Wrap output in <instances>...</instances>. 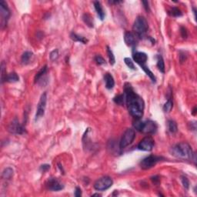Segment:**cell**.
Here are the masks:
<instances>
[{
    "label": "cell",
    "mask_w": 197,
    "mask_h": 197,
    "mask_svg": "<svg viewBox=\"0 0 197 197\" xmlns=\"http://www.w3.org/2000/svg\"><path fill=\"white\" fill-rule=\"evenodd\" d=\"M124 95L129 112L135 119H141L143 115L145 103L141 96L136 93L131 84L126 83L124 85Z\"/></svg>",
    "instance_id": "6da1fadb"
},
{
    "label": "cell",
    "mask_w": 197,
    "mask_h": 197,
    "mask_svg": "<svg viewBox=\"0 0 197 197\" xmlns=\"http://www.w3.org/2000/svg\"><path fill=\"white\" fill-rule=\"evenodd\" d=\"M169 152L171 155L175 156L176 158L189 160H193L196 163V153L193 152L191 146L187 142L176 144L170 148Z\"/></svg>",
    "instance_id": "7a4b0ae2"
},
{
    "label": "cell",
    "mask_w": 197,
    "mask_h": 197,
    "mask_svg": "<svg viewBox=\"0 0 197 197\" xmlns=\"http://www.w3.org/2000/svg\"><path fill=\"white\" fill-rule=\"evenodd\" d=\"M133 126L137 131L147 134H153L157 131L158 129V126L154 121H143L140 119H136V120L133 122Z\"/></svg>",
    "instance_id": "3957f363"
},
{
    "label": "cell",
    "mask_w": 197,
    "mask_h": 197,
    "mask_svg": "<svg viewBox=\"0 0 197 197\" xmlns=\"http://www.w3.org/2000/svg\"><path fill=\"white\" fill-rule=\"evenodd\" d=\"M149 25L146 19L143 16H138L133 23V30L138 37H142L147 32Z\"/></svg>",
    "instance_id": "277c9868"
},
{
    "label": "cell",
    "mask_w": 197,
    "mask_h": 197,
    "mask_svg": "<svg viewBox=\"0 0 197 197\" xmlns=\"http://www.w3.org/2000/svg\"><path fill=\"white\" fill-rule=\"evenodd\" d=\"M164 160H165V159H164L163 156L150 155V156H147L146 158H144L143 160L140 162L139 166H140V168L142 169L147 170V169H151L153 166H155L157 163Z\"/></svg>",
    "instance_id": "5b68a950"
},
{
    "label": "cell",
    "mask_w": 197,
    "mask_h": 197,
    "mask_svg": "<svg viewBox=\"0 0 197 197\" xmlns=\"http://www.w3.org/2000/svg\"><path fill=\"white\" fill-rule=\"evenodd\" d=\"M135 137V130L131 128L127 129V130L125 131V133H123L122 139H121L120 143H119V147H120V149H124L126 146H128L129 145H130V144L133 142Z\"/></svg>",
    "instance_id": "8992f818"
},
{
    "label": "cell",
    "mask_w": 197,
    "mask_h": 197,
    "mask_svg": "<svg viewBox=\"0 0 197 197\" xmlns=\"http://www.w3.org/2000/svg\"><path fill=\"white\" fill-rule=\"evenodd\" d=\"M112 183L113 181L112 178L109 176H103L96 180L94 183V188L98 191H105L112 187Z\"/></svg>",
    "instance_id": "52a82bcc"
},
{
    "label": "cell",
    "mask_w": 197,
    "mask_h": 197,
    "mask_svg": "<svg viewBox=\"0 0 197 197\" xmlns=\"http://www.w3.org/2000/svg\"><path fill=\"white\" fill-rule=\"evenodd\" d=\"M0 14H1V18H2L1 25H2V28H3L7 25L8 20H9L11 15L10 10L8 7L7 3L3 0L0 1Z\"/></svg>",
    "instance_id": "ba28073f"
},
{
    "label": "cell",
    "mask_w": 197,
    "mask_h": 197,
    "mask_svg": "<svg viewBox=\"0 0 197 197\" xmlns=\"http://www.w3.org/2000/svg\"><path fill=\"white\" fill-rule=\"evenodd\" d=\"M46 103H47V93L44 92L42 94L40 100H39V103L37 105V109H36V113L35 120L37 121L40 118H42L45 114V110L46 107Z\"/></svg>",
    "instance_id": "9c48e42d"
},
{
    "label": "cell",
    "mask_w": 197,
    "mask_h": 197,
    "mask_svg": "<svg viewBox=\"0 0 197 197\" xmlns=\"http://www.w3.org/2000/svg\"><path fill=\"white\" fill-rule=\"evenodd\" d=\"M8 131L16 135H22L25 132V127L19 123L17 119H14L8 126Z\"/></svg>",
    "instance_id": "30bf717a"
},
{
    "label": "cell",
    "mask_w": 197,
    "mask_h": 197,
    "mask_svg": "<svg viewBox=\"0 0 197 197\" xmlns=\"http://www.w3.org/2000/svg\"><path fill=\"white\" fill-rule=\"evenodd\" d=\"M154 139L151 136H146L138 144V149L142 151H151L154 146Z\"/></svg>",
    "instance_id": "8fae6325"
},
{
    "label": "cell",
    "mask_w": 197,
    "mask_h": 197,
    "mask_svg": "<svg viewBox=\"0 0 197 197\" xmlns=\"http://www.w3.org/2000/svg\"><path fill=\"white\" fill-rule=\"evenodd\" d=\"M46 187L51 191H60L64 188V185L56 178H49L46 183Z\"/></svg>",
    "instance_id": "7c38bea8"
},
{
    "label": "cell",
    "mask_w": 197,
    "mask_h": 197,
    "mask_svg": "<svg viewBox=\"0 0 197 197\" xmlns=\"http://www.w3.org/2000/svg\"><path fill=\"white\" fill-rule=\"evenodd\" d=\"M139 37L134 32H127L125 33L124 41L128 46H135L138 43Z\"/></svg>",
    "instance_id": "4fadbf2b"
},
{
    "label": "cell",
    "mask_w": 197,
    "mask_h": 197,
    "mask_svg": "<svg viewBox=\"0 0 197 197\" xmlns=\"http://www.w3.org/2000/svg\"><path fill=\"white\" fill-rule=\"evenodd\" d=\"M133 60L136 62L139 66H142L146 63L148 60V55L142 52H137L133 55Z\"/></svg>",
    "instance_id": "5bb4252c"
},
{
    "label": "cell",
    "mask_w": 197,
    "mask_h": 197,
    "mask_svg": "<svg viewBox=\"0 0 197 197\" xmlns=\"http://www.w3.org/2000/svg\"><path fill=\"white\" fill-rule=\"evenodd\" d=\"M46 73H47V66H45L36 73L35 79H34L35 83L39 82L40 81H42V79H47L46 77Z\"/></svg>",
    "instance_id": "9a60e30c"
},
{
    "label": "cell",
    "mask_w": 197,
    "mask_h": 197,
    "mask_svg": "<svg viewBox=\"0 0 197 197\" xmlns=\"http://www.w3.org/2000/svg\"><path fill=\"white\" fill-rule=\"evenodd\" d=\"M104 80L106 82V87L108 89H112L115 85V81L112 76L110 73H106L104 76Z\"/></svg>",
    "instance_id": "2e32d148"
},
{
    "label": "cell",
    "mask_w": 197,
    "mask_h": 197,
    "mask_svg": "<svg viewBox=\"0 0 197 197\" xmlns=\"http://www.w3.org/2000/svg\"><path fill=\"white\" fill-rule=\"evenodd\" d=\"M94 4V7L95 9H96V13H97L98 16H99V18L100 19V20H103L104 18H105V13H104V10L103 9V6H102L101 3L99 1H95L93 2Z\"/></svg>",
    "instance_id": "e0dca14e"
},
{
    "label": "cell",
    "mask_w": 197,
    "mask_h": 197,
    "mask_svg": "<svg viewBox=\"0 0 197 197\" xmlns=\"http://www.w3.org/2000/svg\"><path fill=\"white\" fill-rule=\"evenodd\" d=\"M33 57V53L32 52L26 51L22 54L21 57V62L23 65H27L30 62L31 59Z\"/></svg>",
    "instance_id": "ac0fdd59"
},
{
    "label": "cell",
    "mask_w": 197,
    "mask_h": 197,
    "mask_svg": "<svg viewBox=\"0 0 197 197\" xmlns=\"http://www.w3.org/2000/svg\"><path fill=\"white\" fill-rule=\"evenodd\" d=\"M70 38L73 39V41L79 42V43H83V44H86V43L89 42V40H88L86 38L83 37V36H79V35L74 33V32H72L71 35H70Z\"/></svg>",
    "instance_id": "d6986e66"
},
{
    "label": "cell",
    "mask_w": 197,
    "mask_h": 197,
    "mask_svg": "<svg viewBox=\"0 0 197 197\" xmlns=\"http://www.w3.org/2000/svg\"><path fill=\"white\" fill-rule=\"evenodd\" d=\"M19 80V77L16 73H11L9 74H7L6 78H5V82H16Z\"/></svg>",
    "instance_id": "ffe728a7"
},
{
    "label": "cell",
    "mask_w": 197,
    "mask_h": 197,
    "mask_svg": "<svg viewBox=\"0 0 197 197\" xmlns=\"http://www.w3.org/2000/svg\"><path fill=\"white\" fill-rule=\"evenodd\" d=\"M167 126H168V130L171 133H176L178 130L177 124L175 122L174 120H172V119H169L167 122Z\"/></svg>",
    "instance_id": "44dd1931"
},
{
    "label": "cell",
    "mask_w": 197,
    "mask_h": 197,
    "mask_svg": "<svg viewBox=\"0 0 197 197\" xmlns=\"http://www.w3.org/2000/svg\"><path fill=\"white\" fill-rule=\"evenodd\" d=\"M13 176V169L10 167L5 169L2 172V178L4 179H10Z\"/></svg>",
    "instance_id": "7402d4cb"
},
{
    "label": "cell",
    "mask_w": 197,
    "mask_h": 197,
    "mask_svg": "<svg viewBox=\"0 0 197 197\" xmlns=\"http://www.w3.org/2000/svg\"><path fill=\"white\" fill-rule=\"evenodd\" d=\"M168 14L172 17H180L183 16V13L181 10L177 7H172L168 11Z\"/></svg>",
    "instance_id": "603a6c76"
},
{
    "label": "cell",
    "mask_w": 197,
    "mask_h": 197,
    "mask_svg": "<svg viewBox=\"0 0 197 197\" xmlns=\"http://www.w3.org/2000/svg\"><path fill=\"white\" fill-rule=\"evenodd\" d=\"M157 67L161 73H165V64H164L163 58L161 55H158L157 56Z\"/></svg>",
    "instance_id": "cb8c5ba5"
},
{
    "label": "cell",
    "mask_w": 197,
    "mask_h": 197,
    "mask_svg": "<svg viewBox=\"0 0 197 197\" xmlns=\"http://www.w3.org/2000/svg\"><path fill=\"white\" fill-rule=\"evenodd\" d=\"M82 19H83L84 22L86 24V25H88L90 28H93L94 25H93V19H92V16L90 15L85 13L82 16Z\"/></svg>",
    "instance_id": "d4e9b609"
},
{
    "label": "cell",
    "mask_w": 197,
    "mask_h": 197,
    "mask_svg": "<svg viewBox=\"0 0 197 197\" xmlns=\"http://www.w3.org/2000/svg\"><path fill=\"white\" fill-rule=\"evenodd\" d=\"M140 66L142 67V69H143V71L146 73V75H147L151 79V80L153 81V82H156V76H155L154 74L152 73L151 70L149 69V67H147V66H146V64L142 65V66Z\"/></svg>",
    "instance_id": "484cf974"
},
{
    "label": "cell",
    "mask_w": 197,
    "mask_h": 197,
    "mask_svg": "<svg viewBox=\"0 0 197 197\" xmlns=\"http://www.w3.org/2000/svg\"><path fill=\"white\" fill-rule=\"evenodd\" d=\"M113 101L114 103H115V104H117V105H119V106H123L124 105V103H125V95L124 93L123 94H120V95H118V96H115V97L113 98Z\"/></svg>",
    "instance_id": "4316f807"
},
{
    "label": "cell",
    "mask_w": 197,
    "mask_h": 197,
    "mask_svg": "<svg viewBox=\"0 0 197 197\" xmlns=\"http://www.w3.org/2000/svg\"><path fill=\"white\" fill-rule=\"evenodd\" d=\"M172 106H173V103H172V100L171 99H168L166 103L164 104L163 109L164 112H169L172 110Z\"/></svg>",
    "instance_id": "83f0119b"
},
{
    "label": "cell",
    "mask_w": 197,
    "mask_h": 197,
    "mask_svg": "<svg viewBox=\"0 0 197 197\" xmlns=\"http://www.w3.org/2000/svg\"><path fill=\"white\" fill-rule=\"evenodd\" d=\"M106 49H107V54H108L110 64L112 66V65L115 64V56H114V54H113V52H112V51L111 50V49H110L109 46H106Z\"/></svg>",
    "instance_id": "f1b7e54d"
},
{
    "label": "cell",
    "mask_w": 197,
    "mask_h": 197,
    "mask_svg": "<svg viewBox=\"0 0 197 197\" xmlns=\"http://www.w3.org/2000/svg\"><path fill=\"white\" fill-rule=\"evenodd\" d=\"M5 65L3 62H2V64H1V82L3 83L5 82V78H6V71H5Z\"/></svg>",
    "instance_id": "f546056e"
},
{
    "label": "cell",
    "mask_w": 197,
    "mask_h": 197,
    "mask_svg": "<svg viewBox=\"0 0 197 197\" xmlns=\"http://www.w3.org/2000/svg\"><path fill=\"white\" fill-rule=\"evenodd\" d=\"M124 62H125V63H126V66H128L130 69H133V70H136V68L135 67V65H134V63H133V60H132L130 58H128V57H127V58H125Z\"/></svg>",
    "instance_id": "4dcf8cb0"
},
{
    "label": "cell",
    "mask_w": 197,
    "mask_h": 197,
    "mask_svg": "<svg viewBox=\"0 0 197 197\" xmlns=\"http://www.w3.org/2000/svg\"><path fill=\"white\" fill-rule=\"evenodd\" d=\"M181 181L183 183V186L185 189L187 190H188L190 189V181H189L188 178L185 176H181Z\"/></svg>",
    "instance_id": "1f68e13d"
},
{
    "label": "cell",
    "mask_w": 197,
    "mask_h": 197,
    "mask_svg": "<svg viewBox=\"0 0 197 197\" xmlns=\"http://www.w3.org/2000/svg\"><path fill=\"white\" fill-rule=\"evenodd\" d=\"M49 57L52 61L56 60L59 58V51H58V49H54L53 51L51 52Z\"/></svg>",
    "instance_id": "d6a6232c"
},
{
    "label": "cell",
    "mask_w": 197,
    "mask_h": 197,
    "mask_svg": "<svg viewBox=\"0 0 197 197\" xmlns=\"http://www.w3.org/2000/svg\"><path fill=\"white\" fill-rule=\"evenodd\" d=\"M95 61H96V63H97L99 66L106 64V60L103 59V57H102L100 55H96V57H95Z\"/></svg>",
    "instance_id": "836d02e7"
},
{
    "label": "cell",
    "mask_w": 197,
    "mask_h": 197,
    "mask_svg": "<svg viewBox=\"0 0 197 197\" xmlns=\"http://www.w3.org/2000/svg\"><path fill=\"white\" fill-rule=\"evenodd\" d=\"M180 33H181V36L183 39H187V36H188V32H187V29L183 26H182L181 28H180Z\"/></svg>",
    "instance_id": "e575fe53"
},
{
    "label": "cell",
    "mask_w": 197,
    "mask_h": 197,
    "mask_svg": "<svg viewBox=\"0 0 197 197\" xmlns=\"http://www.w3.org/2000/svg\"><path fill=\"white\" fill-rule=\"evenodd\" d=\"M50 169V165L49 164H44L40 166V171L43 172H46V171H48Z\"/></svg>",
    "instance_id": "d590c367"
},
{
    "label": "cell",
    "mask_w": 197,
    "mask_h": 197,
    "mask_svg": "<svg viewBox=\"0 0 197 197\" xmlns=\"http://www.w3.org/2000/svg\"><path fill=\"white\" fill-rule=\"evenodd\" d=\"M82 196V191H81V189L79 187H76V190H75V196L79 197Z\"/></svg>",
    "instance_id": "8d00e7d4"
},
{
    "label": "cell",
    "mask_w": 197,
    "mask_h": 197,
    "mask_svg": "<svg viewBox=\"0 0 197 197\" xmlns=\"http://www.w3.org/2000/svg\"><path fill=\"white\" fill-rule=\"evenodd\" d=\"M142 3L143 4L145 9H146L147 12H149V11H150V8H149V2H148V1H142Z\"/></svg>",
    "instance_id": "74e56055"
},
{
    "label": "cell",
    "mask_w": 197,
    "mask_h": 197,
    "mask_svg": "<svg viewBox=\"0 0 197 197\" xmlns=\"http://www.w3.org/2000/svg\"><path fill=\"white\" fill-rule=\"evenodd\" d=\"M152 180H153V182L154 183H159V182H160L159 176H154V177H152Z\"/></svg>",
    "instance_id": "f35d334b"
},
{
    "label": "cell",
    "mask_w": 197,
    "mask_h": 197,
    "mask_svg": "<svg viewBox=\"0 0 197 197\" xmlns=\"http://www.w3.org/2000/svg\"><path fill=\"white\" fill-rule=\"evenodd\" d=\"M109 2L111 4H118V3H120V2H122V1H109Z\"/></svg>",
    "instance_id": "ab89813d"
},
{
    "label": "cell",
    "mask_w": 197,
    "mask_h": 197,
    "mask_svg": "<svg viewBox=\"0 0 197 197\" xmlns=\"http://www.w3.org/2000/svg\"><path fill=\"white\" fill-rule=\"evenodd\" d=\"M193 13H194V17H195V19L196 20V9L195 7L193 8Z\"/></svg>",
    "instance_id": "60d3db41"
},
{
    "label": "cell",
    "mask_w": 197,
    "mask_h": 197,
    "mask_svg": "<svg viewBox=\"0 0 197 197\" xmlns=\"http://www.w3.org/2000/svg\"><path fill=\"white\" fill-rule=\"evenodd\" d=\"M58 166H59V169H60L61 172H62V173H64V170H63V168H62V166L61 165L60 163L58 164Z\"/></svg>",
    "instance_id": "b9f144b4"
},
{
    "label": "cell",
    "mask_w": 197,
    "mask_h": 197,
    "mask_svg": "<svg viewBox=\"0 0 197 197\" xmlns=\"http://www.w3.org/2000/svg\"><path fill=\"white\" fill-rule=\"evenodd\" d=\"M196 107H194L193 110V115H196Z\"/></svg>",
    "instance_id": "7bdbcfd3"
},
{
    "label": "cell",
    "mask_w": 197,
    "mask_h": 197,
    "mask_svg": "<svg viewBox=\"0 0 197 197\" xmlns=\"http://www.w3.org/2000/svg\"><path fill=\"white\" fill-rule=\"evenodd\" d=\"M100 196L101 195H100V194H98V193H96V194H93L92 196Z\"/></svg>",
    "instance_id": "ee69618b"
}]
</instances>
